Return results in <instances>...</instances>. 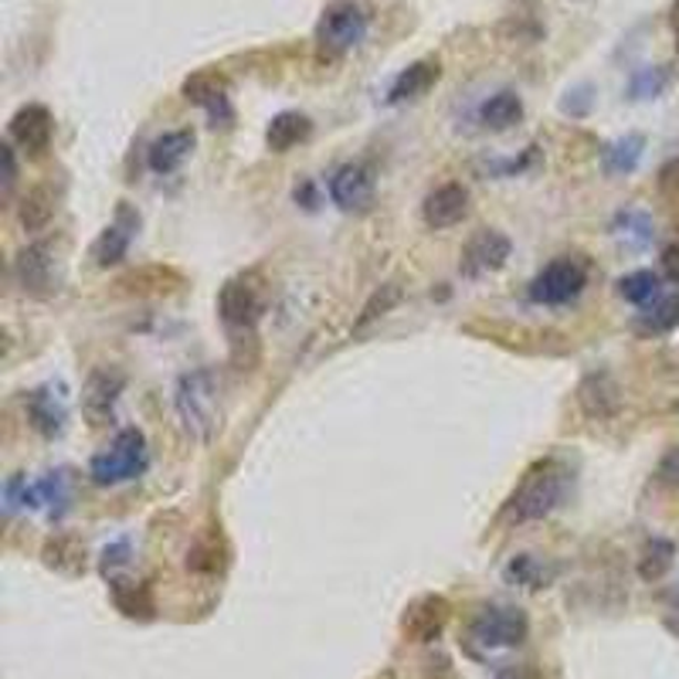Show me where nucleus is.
I'll list each match as a JSON object with an SVG mask.
<instances>
[{"label": "nucleus", "instance_id": "obj_1", "mask_svg": "<svg viewBox=\"0 0 679 679\" xmlns=\"http://www.w3.org/2000/svg\"><path fill=\"white\" fill-rule=\"evenodd\" d=\"M571 486H574V473L561 459H540L537 466L527 469L520 486L510 492V500L503 507V520L533 523V520L551 517L554 510L567 503Z\"/></svg>", "mask_w": 679, "mask_h": 679}, {"label": "nucleus", "instance_id": "obj_2", "mask_svg": "<svg viewBox=\"0 0 679 679\" xmlns=\"http://www.w3.org/2000/svg\"><path fill=\"white\" fill-rule=\"evenodd\" d=\"M173 407H177V418L184 425V432L208 445L218 438L221 432V381L211 368H198L177 378L173 388Z\"/></svg>", "mask_w": 679, "mask_h": 679}, {"label": "nucleus", "instance_id": "obj_3", "mask_svg": "<svg viewBox=\"0 0 679 679\" xmlns=\"http://www.w3.org/2000/svg\"><path fill=\"white\" fill-rule=\"evenodd\" d=\"M150 469V448L140 428H123L109 442V448L96 452L88 463V476L99 486H119L129 479H140Z\"/></svg>", "mask_w": 679, "mask_h": 679}, {"label": "nucleus", "instance_id": "obj_4", "mask_svg": "<svg viewBox=\"0 0 679 679\" xmlns=\"http://www.w3.org/2000/svg\"><path fill=\"white\" fill-rule=\"evenodd\" d=\"M530 636V622L520 608L510 605H489L469 622V649L476 656L503 653L523 646Z\"/></svg>", "mask_w": 679, "mask_h": 679}, {"label": "nucleus", "instance_id": "obj_5", "mask_svg": "<svg viewBox=\"0 0 679 679\" xmlns=\"http://www.w3.org/2000/svg\"><path fill=\"white\" fill-rule=\"evenodd\" d=\"M587 286V265L574 255L554 258L551 265H543L537 276L530 279V299L537 306H567L574 303Z\"/></svg>", "mask_w": 679, "mask_h": 679}, {"label": "nucleus", "instance_id": "obj_6", "mask_svg": "<svg viewBox=\"0 0 679 679\" xmlns=\"http://www.w3.org/2000/svg\"><path fill=\"white\" fill-rule=\"evenodd\" d=\"M218 312L224 327L232 330H255V323L265 312V289L255 272H242V276H232L218 293Z\"/></svg>", "mask_w": 679, "mask_h": 679}, {"label": "nucleus", "instance_id": "obj_7", "mask_svg": "<svg viewBox=\"0 0 679 679\" xmlns=\"http://www.w3.org/2000/svg\"><path fill=\"white\" fill-rule=\"evenodd\" d=\"M368 14L364 8H357L353 0H337L330 4L316 24V41H320V49L333 52V55H343V52H353L360 41L368 38Z\"/></svg>", "mask_w": 679, "mask_h": 679}, {"label": "nucleus", "instance_id": "obj_8", "mask_svg": "<svg viewBox=\"0 0 679 679\" xmlns=\"http://www.w3.org/2000/svg\"><path fill=\"white\" fill-rule=\"evenodd\" d=\"M14 279L34 299L55 296L59 286H62V272H59L52 245L49 242H34V245L21 248L18 258H14Z\"/></svg>", "mask_w": 679, "mask_h": 679}, {"label": "nucleus", "instance_id": "obj_9", "mask_svg": "<svg viewBox=\"0 0 679 679\" xmlns=\"http://www.w3.org/2000/svg\"><path fill=\"white\" fill-rule=\"evenodd\" d=\"M378 194V177L374 167L364 160H353L333 170L330 177V201L340 211H368Z\"/></svg>", "mask_w": 679, "mask_h": 679}, {"label": "nucleus", "instance_id": "obj_10", "mask_svg": "<svg viewBox=\"0 0 679 679\" xmlns=\"http://www.w3.org/2000/svg\"><path fill=\"white\" fill-rule=\"evenodd\" d=\"M126 388V374L119 368H96L82 388V412L93 425H109L116 415V401Z\"/></svg>", "mask_w": 679, "mask_h": 679}, {"label": "nucleus", "instance_id": "obj_11", "mask_svg": "<svg viewBox=\"0 0 679 679\" xmlns=\"http://www.w3.org/2000/svg\"><path fill=\"white\" fill-rule=\"evenodd\" d=\"M513 255V242L503 235V232H479L469 238V245L463 248V276L469 279H479V276H489V272H500Z\"/></svg>", "mask_w": 679, "mask_h": 679}, {"label": "nucleus", "instance_id": "obj_12", "mask_svg": "<svg viewBox=\"0 0 679 679\" xmlns=\"http://www.w3.org/2000/svg\"><path fill=\"white\" fill-rule=\"evenodd\" d=\"M140 232V214H136L126 201L116 208V218L103 229V235L93 242V258L99 268H109V265H119L126 255H129V245Z\"/></svg>", "mask_w": 679, "mask_h": 679}, {"label": "nucleus", "instance_id": "obj_13", "mask_svg": "<svg viewBox=\"0 0 679 679\" xmlns=\"http://www.w3.org/2000/svg\"><path fill=\"white\" fill-rule=\"evenodd\" d=\"M184 99L201 106L211 119V126H232L235 109L229 99V82H224L218 72H198L184 82Z\"/></svg>", "mask_w": 679, "mask_h": 679}, {"label": "nucleus", "instance_id": "obj_14", "mask_svg": "<svg viewBox=\"0 0 679 679\" xmlns=\"http://www.w3.org/2000/svg\"><path fill=\"white\" fill-rule=\"evenodd\" d=\"M24 412L34 432H41L44 438H55L65 432V418H68V407H65V394L55 384H41L34 391L24 394Z\"/></svg>", "mask_w": 679, "mask_h": 679}, {"label": "nucleus", "instance_id": "obj_15", "mask_svg": "<svg viewBox=\"0 0 679 679\" xmlns=\"http://www.w3.org/2000/svg\"><path fill=\"white\" fill-rule=\"evenodd\" d=\"M8 132H11V140H14L18 147H24L31 157H41V153H49V147H52L55 123H52V113H49V109L38 106V103H31V106H21V109L11 116Z\"/></svg>", "mask_w": 679, "mask_h": 679}, {"label": "nucleus", "instance_id": "obj_16", "mask_svg": "<svg viewBox=\"0 0 679 679\" xmlns=\"http://www.w3.org/2000/svg\"><path fill=\"white\" fill-rule=\"evenodd\" d=\"M466 214H469V191L463 184H442L422 204V218L435 232L452 229V224H459Z\"/></svg>", "mask_w": 679, "mask_h": 679}, {"label": "nucleus", "instance_id": "obj_17", "mask_svg": "<svg viewBox=\"0 0 679 679\" xmlns=\"http://www.w3.org/2000/svg\"><path fill=\"white\" fill-rule=\"evenodd\" d=\"M448 622V602L442 595H425L404 612V632L412 643H435Z\"/></svg>", "mask_w": 679, "mask_h": 679}, {"label": "nucleus", "instance_id": "obj_18", "mask_svg": "<svg viewBox=\"0 0 679 679\" xmlns=\"http://www.w3.org/2000/svg\"><path fill=\"white\" fill-rule=\"evenodd\" d=\"M194 150V129H170L150 144L147 150V163L153 173H173L180 163H184Z\"/></svg>", "mask_w": 679, "mask_h": 679}, {"label": "nucleus", "instance_id": "obj_19", "mask_svg": "<svg viewBox=\"0 0 679 679\" xmlns=\"http://www.w3.org/2000/svg\"><path fill=\"white\" fill-rule=\"evenodd\" d=\"M438 78H442V65H438L435 59H422V62H415V65H407V68L397 72V78L391 82L388 99H391V103L422 99Z\"/></svg>", "mask_w": 679, "mask_h": 679}, {"label": "nucleus", "instance_id": "obj_20", "mask_svg": "<svg viewBox=\"0 0 679 679\" xmlns=\"http://www.w3.org/2000/svg\"><path fill=\"white\" fill-rule=\"evenodd\" d=\"M577 404L584 407L587 418H612L618 412V388L615 381L602 374H587L577 388Z\"/></svg>", "mask_w": 679, "mask_h": 679}, {"label": "nucleus", "instance_id": "obj_21", "mask_svg": "<svg viewBox=\"0 0 679 679\" xmlns=\"http://www.w3.org/2000/svg\"><path fill=\"white\" fill-rule=\"evenodd\" d=\"M612 238H615L622 248H628V252H643V248H649L653 238H656L653 218H649L646 211H639V208H625V211H618L615 221H612Z\"/></svg>", "mask_w": 679, "mask_h": 679}, {"label": "nucleus", "instance_id": "obj_22", "mask_svg": "<svg viewBox=\"0 0 679 679\" xmlns=\"http://www.w3.org/2000/svg\"><path fill=\"white\" fill-rule=\"evenodd\" d=\"M312 123L303 113H279L272 116L268 129H265V144L272 153H289L293 147H299L303 140H309Z\"/></svg>", "mask_w": 679, "mask_h": 679}, {"label": "nucleus", "instance_id": "obj_23", "mask_svg": "<svg viewBox=\"0 0 679 679\" xmlns=\"http://www.w3.org/2000/svg\"><path fill=\"white\" fill-rule=\"evenodd\" d=\"M44 564L65 577L82 574L85 571V543L78 537H68V533L52 537L49 543H44Z\"/></svg>", "mask_w": 679, "mask_h": 679}, {"label": "nucleus", "instance_id": "obj_24", "mask_svg": "<svg viewBox=\"0 0 679 679\" xmlns=\"http://www.w3.org/2000/svg\"><path fill=\"white\" fill-rule=\"evenodd\" d=\"M55 191L49 184H38L24 194L21 208H18V218L24 224V232H44L55 218Z\"/></svg>", "mask_w": 679, "mask_h": 679}, {"label": "nucleus", "instance_id": "obj_25", "mask_svg": "<svg viewBox=\"0 0 679 679\" xmlns=\"http://www.w3.org/2000/svg\"><path fill=\"white\" fill-rule=\"evenodd\" d=\"M503 577L517 587H530V592H537V587H548L554 577H558V567L540 561L533 554H517L507 567H503Z\"/></svg>", "mask_w": 679, "mask_h": 679}, {"label": "nucleus", "instance_id": "obj_26", "mask_svg": "<svg viewBox=\"0 0 679 679\" xmlns=\"http://www.w3.org/2000/svg\"><path fill=\"white\" fill-rule=\"evenodd\" d=\"M479 119L489 126V129H510V126H517L520 119H523V99L513 93V88H503V93H496V96H489L486 103H482V109H479Z\"/></svg>", "mask_w": 679, "mask_h": 679}, {"label": "nucleus", "instance_id": "obj_27", "mask_svg": "<svg viewBox=\"0 0 679 679\" xmlns=\"http://www.w3.org/2000/svg\"><path fill=\"white\" fill-rule=\"evenodd\" d=\"M109 592H113L116 608H119L126 618H153V598H150V587H147V584H132V581L113 577V581H109Z\"/></svg>", "mask_w": 679, "mask_h": 679}, {"label": "nucleus", "instance_id": "obj_28", "mask_svg": "<svg viewBox=\"0 0 679 679\" xmlns=\"http://www.w3.org/2000/svg\"><path fill=\"white\" fill-rule=\"evenodd\" d=\"M618 296L632 306L646 309L662 296V283H659V276L653 268H636V272H628V276L618 279Z\"/></svg>", "mask_w": 679, "mask_h": 679}, {"label": "nucleus", "instance_id": "obj_29", "mask_svg": "<svg viewBox=\"0 0 679 679\" xmlns=\"http://www.w3.org/2000/svg\"><path fill=\"white\" fill-rule=\"evenodd\" d=\"M643 150H646V140L639 132H632V136H625V140H615V144H608L605 147V153H602V163H605V170L608 173H632L639 167V160H643Z\"/></svg>", "mask_w": 679, "mask_h": 679}, {"label": "nucleus", "instance_id": "obj_30", "mask_svg": "<svg viewBox=\"0 0 679 679\" xmlns=\"http://www.w3.org/2000/svg\"><path fill=\"white\" fill-rule=\"evenodd\" d=\"M672 327H679V296H659L639 316L643 333H669Z\"/></svg>", "mask_w": 679, "mask_h": 679}, {"label": "nucleus", "instance_id": "obj_31", "mask_svg": "<svg viewBox=\"0 0 679 679\" xmlns=\"http://www.w3.org/2000/svg\"><path fill=\"white\" fill-rule=\"evenodd\" d=\"M672 558H676V548L669 540L662 537H653L646 543V551H643V561H639V577L643 581H659L669 567H672Z\"/></svg>", "mask_w": 679, "mask_h": 679}, {"label": "nucleus", "instance_id": "obj_32", "mask_svg": "<svg viewBox=\"0 0 679 679\" xmlns=\"http://www.w3.org/2000/svg\"><path fill=\"white\" fill-rule=\"evenodd\" d=\"M397 303H401V289H397L394 283H384L381 289H374V296L364 303V309H360V316H357L353 330H357V333H360V330H368L374 320H381V316H384V312H391Z\"/></svg>", "mask_w": 679, "mask_h": 679}, {"label": "nucleus", "instance_id": "obj_33", "mask_svg": "<svg viewBox=\"0 0 679 679\" xmlns=\"http://www.w3.org/2000/svg\"><path fill=\"white\" fill-rule=\"evenodd\" d=\"M666 85H669V72L666 68H643L636 78H632L628 93L636 96V99H656Z\"/></svg>", "mask_w": 679, "mask_h": 679}, {"label": "nucleus", "instance_id": "obj_34", "mask_svg": "<svg viewBox=\"0 0 679 679\" xmlns=\"http://www.w3.org/2000/svg\"><path fill=\"white\" fill-rule=\"evenodd\" d=\"M129 564V540L123 537V540H116V543H109V548L103 551V574L106 577H113L119 567H126Z\"/></svg>", "mask_w": 679, "mask_h": 679}, {"label": "nucleus", "instance_id": "obj_35", "mask_svg": "<svg viewBox=\"0 0 679 679\" xmlns=\"http://www.w3.org/2000/svg\"><path fill=\"white\" fill-rule=\"evenodd\" d=\"M0 157H4V198L14 194V184H18V157H14V147L4 144L0 147Z\"/></svg>", "mask_w": 679, "mask_h": 679}, {"label": "nucleus", "instance_id": "obj_36", "mask_svg": "<svg viewBox=\"0 0 679 679\" xmlns=\"http://www.w3.org/2000/svg\"><path fill=\"white\" fill-rule=\"evenodd\" d=\"M656 476H659V482H666V486H679V448L666 452L662 463H659V469H656Z\"/></svg>", "mask_w": 679, "mask_h": 679}, {"label": "nucleus", "instance_id": "obj_37", "mask_svg": "<svg viewBox=\"0 0 679 679\" xmlns=\"http://www.w3.org/2000/svg\"><path fill=\"white\" fill-rule=\"evenodd\" d=\"M662 272H666V279L672 286H679V242L662 252Z\"/></svg>", "mask_w": 679, "mask_h": 679}, {"label": "nucleus", "instance_id": "obj_38", "mask_svg": "<svg viewBox=\"0 0 679 679\" xmlns=\"http://www.w3.org/2000/svg\"><path fill=\"white\" fill-rule=\"evenodd\" d=\"M669 24H672V34H676V52H679V0H676V4H672Z\"/></svg>", "mask_w": 679, "mask_h": 679}]
</instances>
